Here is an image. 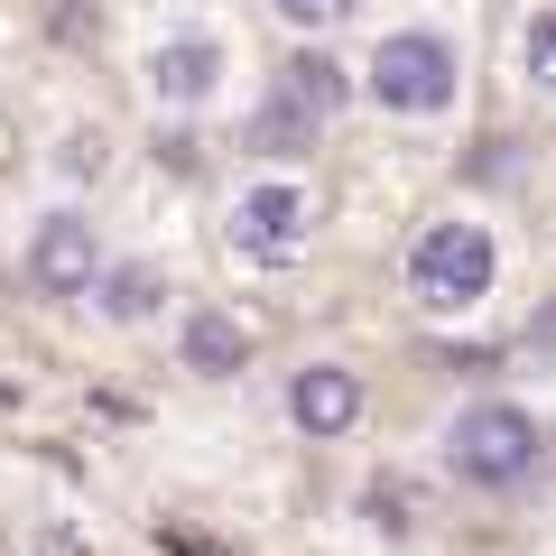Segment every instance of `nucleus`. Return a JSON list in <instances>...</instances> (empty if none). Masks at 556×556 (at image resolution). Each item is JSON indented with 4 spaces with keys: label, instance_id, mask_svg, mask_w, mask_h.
Masks as SVG:
<instances>
[{
    "label": "nucleus",
    "instance_id": "3",
    "mask_svg": "<svg viewBox=\"0 0 556 556\" xmlns=\"http://www.w3.org/2000/svg\"><path fill=\"white\" fill-rule=\"evenodd\" d=\"M445 464H455L464 482H482V492L529 482L538 473V417L510 408V399H473V408L445 427Z\"/></svg>",
    "mask_w": 556,
    "mask_h": 556
},
{
    "label": "nucleus",
    "instance_id": "2",
    "mask_svg": "<svg viewBox=\"0 0 556 556\" xmlns=\"http://www.w3.org/2000/svg\"><path fill=\"white\" fill-rule=\"evenodd\" d=\"M362 84H371L380 112L427 121V112L455 102V47H445L437 28H390V38L371 47V65H362Z\"/></svg>",
    "mask_w": 556,
    "mask_h": 556
},
{
    "label": "nucleus",
    "instance_id": "4",
    "mask_svg": "<svg viewBox=\"0 0 556 556\" xmlns=\"http://www.w3.org/2000/svg\"><path fill=\"white\" fill-rule=\"evenodd\" d=\"M306 232H316V195H306L298 177H260L251 195L232 204V251L251 260V269H288V260L306 251Z\"/></svg>",
    "mask_w": 556,
    "mask_h": 556
},
{
    "label": "nucleus",
    "instance_id": "5",
    "mask_svg": "<svg viewBox=\"0 0 556 556\" xmlns=\"http://www.w3.org/2000/svg\"><path fill=\"white\" fill-rule=\"evenodd\" d=\"M28 278H38V298H93V288H102L93 223H84V214H47L38 241H28Z\"/></svg>",
    "mask_w": 556,
    "mask_h": 556
},
{
    "label": "nucleus",
    "instance_id": "7",
    "mask_svg": "<svg viewBox=\"0 0 556 556\" xmlns=\"http://www.w3.org/2000/svg\"><path fill=\"white\" fill-rule=\"evenodd\" d=\"M288 417H298L306 437H343L362 417V380L343 371V362H306V371L288 380Z\"/></svg>",
    "mask_w": 556,
    "mask_h": 556
},
{
    "label": "nucleus",
    "instance_id": "12",
    "mask_svg": "<svg viewBox=\"0 0 556 556\" xmlns=\"http://www.w3.org/2000/svg\"><path fill=\"white\" fill-rule=\"evenodd\" d=\"M519 65H529V84H538V93H556V0L529 20V38H519Z\"/></svg>",
    "mask_w": 556,
    "mask_h": 556
},
{
    "label": "nucleus",
    "instance_id": "13",
    "mask_svg": "<svg viewBox=\"0 0 556 556\" xmlns=\"http://www.w3.org/2000/svg\"><path fill=\"white\" fill-rule=\"evenodd\" d=\"M278 20L288 28H306V38H316V28H334V20H353V0H269Z\"/></svg>",
    "mask_w": 556,
    "mask_h": 556
},
{
    "label": "nucleus",
    "instance_id": "6",
    "mask_svg": "<svg viewBox=\"0 0 556 556\" xmlns=\"http://www.w3.org/2000/svg\"><path fill=\"white\" fill-rule=\"evenodd\" d=\"M149 93H159L167 112H204V102L223 93V47L214 38H167L159 56H149Z\"/></svg>",
    "mask_w": 556,
    "mask_h": 556
},
{
    "label": "nucleus",
    "instance_id": "10",
    "mask_svg": "<svg viewBox=\"0 0 556 556\" xmlns=\"http://www.w3.org/2000/svg\"><path fill=\"white\" fill-rule=\"evenodd\" d=\"M159 298H167V288H159V269H149V260L102 269V316H112V325H149V316H159Z\"/></svg>",
    "mask_w": 556,
    "mask_h": 556
},
{
    "label": "nucleus",
    "instance_id": "8",
    "mask_svg": "<svg viewBox=\"0 0 556 556\" xmlns=\"http://www.w3.org/2000/svg\"><path fill=\"white\" fill-rule=\"evenodd\" d=\"M177 353H186V371L232 380L241 362H251V334H241V316H223V306H195V316H186V334H177Z\"/></svg>",
    "mask_w": 556,
    "mask_h": 556
},
{
    "label": "nucleus",
    "instance_id": "1",
    "mask_svg": "<svg viewBox=\"0 0 556 556\" xmlns=\"http://www.w3.org/2000/svg\"><path fill=\"white\" fill-rule=\"evenodd\" d=\"M501 278V251L482 223H427V232L408 241V298L427 306V316H464V306L492 298Z\"/></svg>",
    "mask_w": 556,
    "mask_h": 556
},
{
    "label": "nucleus",
    "instance_id": "9",
    "mask_svg": "<svg viewBox=\"0 0 556 556\" xmlns=\"http://www.w3.org/2000/svg\"><path fill=\"white\" fill-rule=\"evenodd\" d=\"M269 93H278V102H298V112H306V121L325 130V121L343 112V93H353V84H343V65H334V56H288V65H278V84H269Z\"/></svg>",
    "mask_w": 556,
    "mask_h": 556
},
{
    "label": "nucleus",
    "instance_id": "11",
    "mask_svg": "<svg viewBox=\"0 0 556 556\" xmlns=\"http://www.w3.org/2000/svg\"><path fill=\"white\" fill-rule=\"evenodd\" d=\"M251 149H260V159H298V149H316V121H306L298 112V102H260V112H251Z\"/></svg>",
    "mask_w": 556,
    "mask_h": 556
}]
</instances>
